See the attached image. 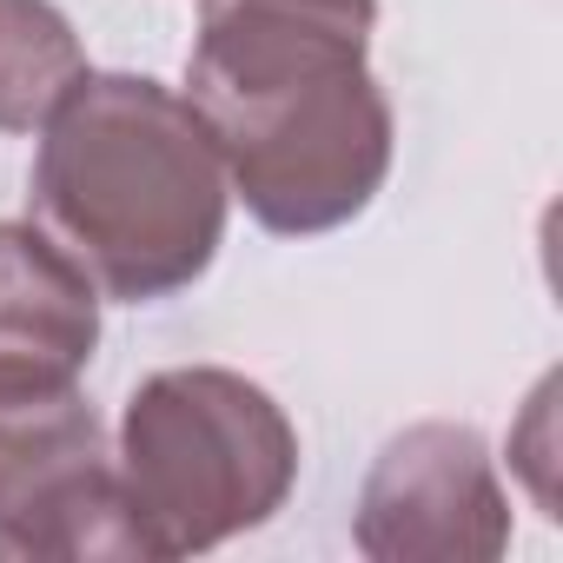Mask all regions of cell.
Returning <instances> with one entry per match:
<instances>
[{"label":"cell","instance_id":"cell-1","mask_svg":"<svg viewBox=\"0 0 563 563\" xmlns=\"http://www.w3.org/2000/svg\"><path fill=\"white\" fill-rule=\"evenodd\" d=\"M378 0H206L186 100L265 232H332L391 173V100L365 54Z\"/></svg>","mask_w":563,"mask_h":563},{"label":"cell","instance_id":"cell-2","mask_svg":"<svg viewBox=\"0 0 563 563\" xmlns=\"http://www.w3.org/2000/svg\"><path fill=\"white\" fill-rule=\"evenodd\" d=\"M41 126L34 212L107 299L153 306L212 265L232 186L192 100L146 74H80Z\"/></svg>","mask_w":563,"mask_h":563},{"label":"cell","instance_id":"cell-3","mask_svg":"<svg viewBox=\"0 0 563 563\" xmlns=\"http://www.w3.org/2000/svg\"><path fill=\"white\" fill-rule=\"evenodd\" d=\"M113 471L140 556H192L258 530L292 497L299 431L265 385L219 365H179L126 398Z\"/></svg>","mask_w":563,"mask_h":563},{"label":"cell","instance_id":"cell-4","mask_svg":"<svg viewBox=\"0 0 563 563\" xmlns=\"http://www.w3.org/2000/svg\"><path fill=\"white\" fill-rule=\"evenodd\" d=\"M0 543L21 556H140L107 431L67 372L0 365Z\"/></svg>","mask_w":563,"mask_h":563},{"label":"cell","instance_id":"cell-5","mask_svg":"<svg viewBox=\"0 0 563 563\" xmlns=\"http://www.w3.org/2000/svg\"><path fill=\"white\" fill-rule=\"evenodd\" d=\"M510 543V497L471 424L398 431L358 490V550L378 563H490Z\"/></svg>","mask_w":563,"mask_h":563},{"label":"cell","instance_id":"cell-6","mask_svg":"<svg viewBox=\"0 0 563 563\" xmlns=\"http://www.w3.org/2000/svg\"><path fill=\"white\" fill-rule=\"evenodd\" d=\"M100 345V286L41 232L0 225V365L80 378Z\"/></svg>","mask_w":563,"mask_h":563},{"label":"cell","instance_id":"cell-7","mask_svg":"<svg viewBox=\"0 0 563 563\" xmlns=\"http://www.w3.org/2000/svg\"><path fill=\"white\" fill-rule=\"evenodd\" d=\"M80 74L87 54L54 0H0V133H34Z\"/></svg>","mask_w":563,"mask_h":563}]
</instances>
